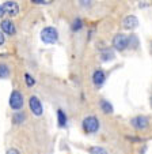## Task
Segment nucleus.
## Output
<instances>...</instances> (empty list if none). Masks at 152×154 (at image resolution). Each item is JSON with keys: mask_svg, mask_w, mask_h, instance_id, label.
<instances>
[{"mask_svg": "<svg viewBox=\"0 0 152 154\" xmlns=\"http://www.w3.org/2000/svg\"><path fill=\"white\" fill-rule=\"evenodd\" d=\"M82 125H83V130L87 134H94V132H97L99 130V120L95 116H87L84 117Z\"/></svg>", "mask_w": 152, "mask_h": 154, "instance_id": "f257e3e1", "label": "nucleus"}, {"mask_svg": "<svg viewBox=\"0 0 152 154\" xmlns=\"http://www.w3.org/2000/svg\"><path fill=\"white\" fill-rule=\"evenodd\" d=\"M41 40L45 44H55L58 40V33L55 27H45L41 32Z\"/></svg>", "mask_w": 152, "mask_h": 154, "instance_id": "f03ea898", "label": "nucleus"}, {"mask_svg": "<svg viewBox=\"0 0 152 154\" xmlns=\"http://www.w3.org/2000/svg\"><path fill=\"white\" fill-rule=\"evenodd\" d=\"M10 106L14 109V111H19L23 108V96L20 91L14 90L10 96Z\"/></svg>", "mask_w": 152, "mask_h": 154, "instance_id": "7ed1b4c3", "label": "nucleus"}, {"mask_svg": "<svg viewBox=\"0 0 152 154\" xmlns=\"http://www.w3.org/2000/svg\"><path fill=\"white\" fill-rule=\"evenodd\" d=\"M113 47L117 51H125L128 48V37L122 33H118L113 38Z\"/></svg>", "mask_w": 152, "mask_h": 154, "instance_id": "20e7f679", "label": "nucleus"}, {"mask_svg": "<svg viewBox=\"0 0 152 154\" xmlns=\"http://www.w3.org/2000/svg\"><path fill=\"white\" fill-rule=\"evenodd\" d=\"M130 124H132V127L136 128V130L144 131L149 125V120H148V117H145V116H136L130 120Z\"/></svg>", "mask_w": 152, "mask_h": 154, "instance_id": "39448f33", "label": "nucleus"}, {"mask_svg": "<svg viewBox=\"0 0 152 154\" xmlns=\"http://www.w3.org/2000/svg\"><path fill=\"white\" fill-rule=\"evenodd\" d=\"M29 106H30V111L35 115V116H41L43 112V108H42V104L41 101L38 100V97L35 96H31L29 100Z\"/></svg>", "mask_w": 152, "mask_h": 154, "instance_id": "423d86ee", "label": "nucleus"}, {"mask_svg": "<svg viewBox=\"0 0 152 154\" xmlns=\"http://www.w3.org/2000/svg\"><path fill=\"white\" fill-rule=\"evenodd\" d=\"M3 10H4V14L10 15V17H16L18 14H19V7H18V4L15 3V2H6V3L3 4Z\"/></svg>", "mask_w": 152, "mask_h": 154, "instance_id": "0eeeda50", "label": "nucleus"}, {"mask_svg": "<svg viewBox=\"0 0 152 154\" xmlns=\"http://www.w3.org/2000/svg\"><path fill=\"white\" fill-rule=\"evenodd\" d=\"M106 81V74L103 72V70H97L92 74V82L97 87H100Z\"/></svg>", "mask_w": 152, "mask_h": 154, "instance_id": "6e6552de", "label": "nucleus"}, {"mask_svg": "<svg viewBox=\"0 0 152 154\" xmlns=\"http://www.w3.org/2000/svg\"><path fill=\"white\" fill-rule=\"evenodd\" d=\"M1 30H3L6 34L8 35H14L16 29H15V25L11 22V19H4L1 20Z\"/></svg>", "mask_w": 152, "mask_h": 154, "instance_id": "1a4fd4ad", "label": "nucleus"}, {"mask_svg": "<svg viewBox=\"0 0 152 154\" xmlns=\"http://www.w3.org/2000/svg\"><path fill=\"white\" fill-rule=\"evenodd\" d=\"M124 27L125 29H136L139 25V19L135 17V15H129V17H126L122 22Z\"/></svg>", "mask_w": 152, "mask_h": 154, "instance_id": "9d476101", "label": "nucleus"}, {"mask_svg": "<svg viewBox=\"0 0 152 154\" xmlns=\"http://www.w3.org/2000/svg\"><path fill=\"white\" fill-rule=\"evenodd\" d=\"M99 105H100V109H102V112L103 113H113V105L110 104L107 100H100V102H99Z\"/></svg>", "mask_w": 152, "mask_h": 154, "instance_id": "9b49d317", "label": "nucleus"}, {"mask_svg": "<svg viewBox=\"0 0 152 154\" xmlns=\"http://www.w3.org/2000/svg\"><path fill=\"white\" fill-rule=\"evenodd\" d=\"M100 59L103 61H110L114 59V52L112 49H103L102 53H100Z\"/></svg>", "mask_w": 152, "mask_h": 154, "instance_id": "f8f14e48", "label": "nucleus"}, {"mask_svg": "<svg viewBox=\"0 0 152 154\" xmlns=\"http://www.w3.org/2000/svg\"><path fill=\"white\" fill-rule=\"evenodd\" d=\"M57 122H58V127H65L67 125V116L61 109L57 111Z\"/></svg>", "mask_w": 152, "mask_h": 154, "instance_id": "ddd939ff", "label": "nucleus"}, {"mask_svg": "<svg viewBox=\"0 0 152 154\" xmlns=\"http://www.w3.org/2000/svg\"><path fill=\"white\" fill-rule=\"evenodd\" d=\"M25 119H26V115L23 113V112H18V113H15L14 116H12V122H14L15 124H20V123H23Z\"/></svg>", "mask_w": 152, "mask_h": 154, "instance_id": "4468645a", "label": "nucleus"}, {"mask_svg": "<svg viewBox=\"0 0 152 154\" xmlns=\"http://www.w3.org/2000/svg\"><path fill=\"white\" fill-rule=\"evenodd\" d=\"M128 47L133 48V49H136L139 47V40L135 34H130V37H128Z\"/></svg>", "mask_w": 152, "mask_h": 154, "instance_id": "2eb2a0df", "label": "nucleus"}, {"mask_svg": "<svg viewBox=\"0 0 152 154\" xmlns=\"http://www.w3.org/2000/svg\"><path fill=\"white\" fill-rule=\"evenodd\" d=\"M10 75V68L7 64L0 63V79L1 78H7Z\"/></svg>", "mask_w": 152, "mask_h": 154, "instance_id": "dca6fc26", "label": "nucleus"}, {"mask_svg": "<svg viewBox=\"0 0 152 154\" xmlns=\"http://www.w3.org/2000/svg\"><path fill=\"white\" fill-rule=\"evenodd\" d=\"M88 153L90 154H107L106 149L100 147V146H92V147L88 149Z\"/></svg>", "mask_w": 152, "mask_h": 154, "instance_id": "f3484780", "label": "nucleus"}, {"mask_svg": "<svg viewBox=\"0 0 152 154\" xmlns=\"http://www.w3.org/2000/svg\"><path fill=\"white\" fill-rule=\"evenodd\" d=\"M25 81H26V85L29 87H31V86H34L35 85V79L33 78L30 74H25Z\"/></svg>", "mask_w": 152, "mask_h": 154, "instance_id": "a211bd4d", "label": "nucleus"}, {"mask_svg": "<svg viewBox=\"0 0 152 154\" xmlns=\"http://www.w3.org/2000/svg\"><path fill=\"white\" fill-rule=\"evenodd\" d=\"M72 29H73V30H80V29H82V20L79 19V18H78V19H75V20H73Z\"/></svg>", "mask_w": 152, "mask_h": 154, "instance_id": "6ab92c4d", "label": "nucleus"}, {"mask_svg": "<svg viewBox=\"0 0 152 154\" xmlns=\"http://www.w3.org/2000/svg\"><path fill=\"white\" fill-rule=\"evenodd\" d=\"M33 3H37V4H46V3H49L50 0H31Z\"/></svg>", "mask_w": 152, "mask_h": 154, "instance_id": "aec40b11", "label": "nucleus"}, {"mask_svg": "<svg viewBox=\"0 0 152 154\" xmlns=\"http://www.w3.org/2000/svg\"><path fill=\"white\" fill-rule=\"evenodd\" d=\"M6 154H20V153H19V151L16 150V149H8Z\"/></svg>", "mask_w": 152, "mask_h": 154, "instance_id": "412c9836", "label": "nucleus"}, {"mask_svg": "<svg viewBox=\"0 0 152 154\" xmlns=\"http://www.w3.org/2000/svg\"><path fill=\"white\" fill-rule=\"evenodd\" d=\"M80 3H82V6L88 7L90 4H91V0H80Z\"/></svg>", "mask_w": 152, "mask_h": 154, "instance_id": "4be33fe9", "label": "nucleus"}, {"mask_svg": "<svg viewBox=\"0 0 152 154\" xmlns=\"http://www.w3.org/2000/svg\"><path fill=\"white\" fill-rule=\"evenodd\" d=\"M4 44V35H3V33H0V45H3Z\"/></svg>", "mask_w": 152, "mask_h": 154, "instance_id": "5701e85b", "label": "nucleus"}, {"mask_svg": "<svg viewBox=\"0 0 152 154\" xmlns=\"http://www.w3.org/2000/svg\"><path fill=\"white\" fill-rule=\"evenodd\" d=\"M4 15V10H3V6H0V17Z\"/></svg>", "mask_w": 152, "mask_h": 154, "instance_id": "b1692460", "label": "nucleus"}, {"mask_svg": "<svg viewBox=\"0 0 152 154\" xmlns=\"http://www.w3.org/2000/svg\"><path fill=\"white\" fill-rule=\"evenodd\" d=\"M151 106H152V97H151Z\"/></svg>", "mask_w": 152, "mask_h": 154, "instance_id": "393cba45", "label": "nucleus"}, {"mask_svg": "<svg viewBox=\"0 0 152 154\" xmlns=\"http://www.w3.org/2000/svg\"><path fill=\"white\" fill-rule=\"evenodd\" d=\"M151 51H152V42H151Z\"/></svg>", "mask_w": 152, "mask_h": 154, "instance_id": "a878e982", "label": "nucleus"}]
</instances>
